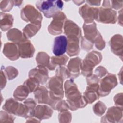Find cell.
<instances>
[{
  "label": "cell",
  "instance_id": "14",
  "mask_svg": "<svg viewBox=\"0 0 123 123\" xmlns=\"http://www.w3.org/2000/svg\"><path fill=\"white\" fill-rule=\"evenodd\" d=\"M26 89H27L26 88H25L23 86H19L18 88H17V89L14 92V97L20 100H22V99H24L28 95L27 91L22 93L23 92H24Z\"/></svg>",
  "mask_w": 123,
  "mask_h": 123
},
{
  "label": "cell",
  "instance_id": "6",
  "mask_svg": "<svg viewBox=\"0 0 123 123\" xmlns=\"http://www.w3.org/2000/svg\"><path fill=\"white\" fill-rule=\"evenodd\" d=\"M117 82L115 76L110 74L102 80L100 87V95L105 96L107 95L110 90L116 85Z\"/></svg>",
  "mask_w": 123,
  "mask_h": 123
},
{
  "label": "cell",
  "instance_id": "10",
  "mask_svg": "<svg viewBox=\"0 0 123 123\" xmlns=\"http://www.w3.org/2000/svg\"><path fill=\"white\" fill-rule=\"evenodd\" d=\"M1 25L0 27L2 30L5 31L12 26L13 18L9 14H5L1 12Z\"/></svg>",
  "mask_w": 123,
  "mask_h": 123
},
{
  "label": "cell",
  "instance_id": "11",
  "mask_svg": "<svg viewBox=\"0 0 123 123\" xmlns=\"http://www.w3.org/2000/svg\"><path fill=\"white\" fill-rule=\"evenodd\" d=\"M32 23L33 24H29L26 25L24 30L25 35L28 37L34 36L40 27V24L39 22H37L35 24V23Z\"/></svg>",
  "mask_w": 123,
  "mask_h": 123
},
{
  "label": "cell",
  "instance_id": "16",
  "mask_svg": "<svg viewBox=\"0 0 123 123\" xmlns=\"http://www.w3.org/2000/svg\"><path fill=\"white\" fill-rule=\"evenodd\" d=\"M86 2L87 4H89L91 5H97L98 6L100 5L101 0H87Z\"/></svg>",
  "mask_w": 123,
  "mask_h": 123
},
{
  "label": "cell",
  "instance_id": "13",
  "mask_svg": "<svg viewBox=\"0 0 123 123\" xmlns=\"http://www.w3.org/2000/svg\"><path fill=\"white\" fill-rule=\"evenodd\" d=\"M123 1L117 0H104L103 2V6L105 7H111L115 9H118L122 7Z\"/></svg>",
  "mask_w": 123,
  "mask_h": 123
},
{
  "label": "cell",
  "instance_id": "5",
  "mask_svg": "<svg viewBox=\"0 0 123 123\" xmlns=\"http://www.w3.org/2000/svg\"><path fill=\"white\" fill-rule=\"evenodd\" d=\"M52 22L49 27V31L52 34H58L62 32V26L65 16L63 12H61L54 17Z\"/></svg>",
  "mask_w": 123,
  "mask_h": 123
},
{
  "label": "cell",
  "instance_id": "2",
  "mask_svg": "<svg viewBox=\"0 0 123 123\" xmlns=\"http://www.w3.org/2000/svg\"><path fill=\"white\" fill-rule=\"evenodd\" d=\"M21 17L23 20L26 21L39 22L41 20V14L33 6L27 5L21 11Z\"/></svg>",
  "mask_w": 123,
  "mask_h": 123
},
{
  "label": "cell",
  "instance_id": "8",
  "mask_svg": "<svg viewBox=\"0 0 123 123\" xmlns=\"http://www.w3.org/2000/svg\"><path fill=\"white\" fill-rule=\"evenodd\" d=\"M34 49L29 41H25L19 45V53L22 57L26 58L32 56Z\"/></svg>",
  "mask_w": 123,
  "mask_h": 123
},
{
  "label": "cell",
  "instance_id": "1",
  "mask_svg": "<svg viewBox=\"0 0 123 123\" xmlns=\"http://www.w3.org/2000/svg\"><path fill=\"white\" fill-rule=\"evenodd\" d=\"M37 8L47 18L54 17L60 13L63 2L62 0H38L36 4Z\"/></svg>",
  "mask_w": 123,
  "mask_h": 123
},
{
  "label": "cell",
  "instance_id": "17",
  "mask_svg": "<svg viewBox=\"0 0 123 123\" xmlns=\"http://www.w3.org/2000/svg\"><path fill=\"white\" fill-rule=\"evenodd\" d=\"M23 2V1H19V0H15L14 1V3L15 4V5L17 6H19L20 5H21V4L22 3V2Z\"/></svg>",
  "mask_w": 123,
  "mask_h": 123
},
{
  "label": "cell",
  "instance_id": "3",
  "mask_svg": "<svg viewBox=\"0 0 123 123\" xmlns=\"http://www.w3.org/2000/svg\"><path fill=\"white\" fill-rule=\"evenodd\" d=\"M67 38L63 35L57 37L54 41L52 52L56 56L63 55L66 51L67 48Z\"/></svg>",
  "mask_w": 123,
  "mask_h": 123
},
{
  "label": "cell",
  "instance_id": "7",
  "mask_svg": "<svg viewBox=\"0 0 123 123\" xmlns=\"http://www.w3.org/2000/svg\"><path fill=\"white\" fill-rule=\"evenodd\" d=\"M98 8L90 7L86 4L85 5L80 7L79 12L84 19L86 22L89 23L97 17Z\"/></svg>",
  "mask_w": 123,
  "mask_h": 123
},
{
  "label": "cell",
  "instance_id": "12",
  "mask_svg": "<svg viewBox=\"0 0 123 123\" xmlns=\"http://www.w3.org/2000/svg\"><path fill=\"white\" fill-rule=\"evenodd\" d=\"M80 59L79 58H75L71 59L69 63L68 67L69 70L74 72L76 74L79 73V66H80Z\"/></svg>",
  "mask_w": 123,
  "mask_h": 123
},
{
  "label": "cell",
  "instance_id": "4",
  "mask_svg": "<svg viewBox=\"0 0 123 123\" xmlns=\"http://www.w3.org/2000/svg\"><path fill=\"white\" fill-rule=\"evenodd\" d=\"M116 12L110 8L102 7L98 8L96 19L98 21L103 23H114L116 18Z\"/></svg>",
  "mask_w": 123,
  "mask_h": 123
},
{
  "label": "cell",
  "instance_id": "9",
  "mask_svg": "<svg viewBox=\"0 0 123 123\" xmlns=\"http://www.w3.org/2000/svg\"><path fill=\"white\" fill-rule=\"evenodd\" d=\"M4 54L11 60L17 59L18 57V53L16 46L12 43H6L3 49Z\"/></svg>",
  "mask_w": 123,
  "mask_h": 123
},
{
  "label": "cell",
  "instance_id": "18",
  "mask_svg": "<svg viewBox=\"0 0 123 123\" xmlns=\"http://www.w3.org/2000/svg\"><path fill=\"white\" fill-rule=\"evenodd\" d=\"M74 3H75V4H77V5H80V4H81L82 3H83V2H85V1H74V0L73 1Z\"/></svg>",
  "mask_w": 123,
  "mask_h": 123
},
{
  "label": "cell",
  "instance_id": "15",
  "mask_svg": "<svg viewBox=\"0 0 123 123\" xmlns=\"http://www.w3.org/2000/svg\"><path fill=\"white\" fill-rule=\"evenodd\" d=\"M13 0H2L0 2V9L3 12L9 11L14 5Z\"/></svg>",
  "mask_w": 123,
  "mask_h": 123
}]
</instances>
